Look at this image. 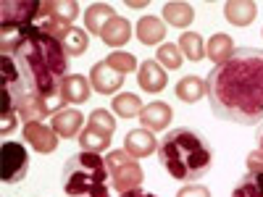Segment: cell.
Wrapping results in <instances>:
<instances>
[{"label": "cell", "mask_w": 263, "mask_h": 197, "mask_svg": "<svg viewBox=\"0 0 263 197\" xmlns=\"http://www.w3.org/2000/svg\"><path fill=\"white\" fill-rule=\"evenodd\" d=\"M171 119H174V111H171V105L163 103V100L147 103L142 108V113H140L142 129H147V131H163V129H168Z\"/></svg>", "instance_id": "obj_12"}, {"label": "cell", "mask_w": 263, "mask_h": 197, "mask_svg": "<svg viewBox=\"0 0 263 197\" xmlns=\"http://www.w3.org/2000/svg\"><path fill=\"white\" fill-rule=\"evenodd\" d=\"M0 161H3V182L6 184H16L27 176L29 171V152L21 142H3L0 147Z\"/></svg>", "instance_id": "obj_8"}, {"label": "cell", "mask_w": 263, "mask_h": 197, "mask_svg": "<svg viewBox=\"0 0 263 197\" xmlns=\"http://www.w3.org/2000/svg\"><path fill=\"white\" fill-rule=\"evenodd\" d=\"M174 92H177L182 103H197L203 95H208V87L200 76H182L177 87H174Z\"/></svg>", "instance_id": "obj_22"}, {"label": "cell", "mask_w": 263, "mask_h": 197, "mask_svg": "<svg viewBox=\"0 0 263 197\" xmlns=\"http://www.w3.org/2000/svg\"><path fill=\"white\" fill-rule=\"evenodd\" d=\"M40 6L42 3H37V0H3L0 3V29L16 32L32 27L40 16Z\"/></svg>", "instance_id": "obj_7"}, {"label": "cell", "mask_w": 263, "mask_h": 197, "mask_svg": "<svg viewBox=\"0 0 263 197\" xmlns=\"http://www.w3.org/2000/svg\"><path fill=\"white\" fill-rule=\"evenodd\" d=\"M158 161L177 182H197L213 166L211 145L192 129H171L158 142Z\"/></svg>", "instance_id": "obj_3"}, {"label": "cell", "mask_w": 263, "mask_h": 197, "mask_svg": "<svg viewBox=\"0 0 263 197\" xmlns=\"http://www.w3.org/2000/svg\"><path fill=\"white\" fill-rule=\"evenodd\" d=\"M24 142L32 145L34 152H55L58 147V134L53 131V126H45L42 121H32V124H24Z\"/></svg>", "instance_id": "obj_10"}, {"label": "cell", "mask_w": 263, "mask_h": 197, "mask_svg": "<svg viewBox=\"0 0 263 197\" xmlns=\"http://www.w3.org/2000/svg\"><path fill=\"white\" fill-rule=\"evenodd\" d=\"M90 84H92V90L98 95H114L124 87V74L111 69L105 61H98L90 69Z\"/></svg>", "instance_id": "obj_9"}, {"label": "cell", "mask_w": 263, "mask_h": 197, "mask_svg": "<svg viewBox=\"0 0 263 197\" xmlns=\"http://www.w3.org/2000/svg\"><path fill=\"white\" fill-rule=\"evenodd\" d=\"M77 16H79V3L77 0H45V3L40 6L37 27H42L53 37L63 40V34L74 27Z\"/></svg>", "instance_id": "obj_5"}, {"label": "cell", "mask_w": 263, "mask_h": 197, "mask_svg": "<svg viewBox=\"0 0 263 197\" xmlns=\"http://www.w3.org/2000/svg\"><path fill=\"white\" fill-rule=\"evenodd\" d=\"M195 18V11L190 3H166L163 6V24L177 27V29H187Z\"/></svg>", "instance_id": "obj_21"}, {"label": "cell", "mask_w": 263, "mask_h": 197, "mask_svg": "<svg viewBox=\"0 0 263 197\" xmlns=\"http://www.w3.org/2000/svg\"><path fill=\"white\" fill-rule=\"evenodd\" d=\"M16 121H18V111H16L11 95L3 92V121H0V131H3V134H11V131L16 129Z\"/></svg>", "instance_id": "obj_31"}, {"label": "cell", "mask_w": 263, "mask_h": 197, "mask_svg": "<svg viewBox=\"0 0 263 197\" xmlns=\"http://www.w3.org/2000/svg\"><path fill=\"white\" fill-rule=\"evenodd\" d=\"M137 40L142 42V45L153 48V45H158V42L166 37V24H163V18L158 16H142L137 21Z\"/></svg>", "instance_id": "obj_18"}, {"label": "cell", "mask_w": 263, "mask_h": 197, "mask_svg": "<svg viewBox=\"0 0 263 197\" xmlns=\"http://www.w3.org/2000/svg\"><path fill=\"white\" fill-rule=\"evenodd\" d=\"M137 82L142 87V92H161L166 90L168 84V71L163 69V66L158 61H142L140 63V71H137Z\"/></svg>", "instance_id": "obj_11"}, {"label": "cell", "mask_w": 263, "mask_h": 197, "mask_svg": "<svg viewBox=\"0 0 263 197\" xmlns=\"http://www.w3.org/2000/svg\"><path fill=\"white\" fill-rule=\"evenodd\" d=\"M232 197H263V173L260 171H248L245 176L237 182Z\"/></svg>", "instance_id": "obj_25"}, {"label": "cell", "mask_w": 263, "mask_h": 197, "mask_svg": "<svg viewBox=\"0 0 263 197\" xmlns=\"http://www.w3.org/2000/svg\"><path fill=\"white\" fill-rule=\"evenodd\" d=\"M100 40L105 42L108 48H124L126 42L132 40V24L124 18V16H116V18H111L105 24V29L100 32Z\"/></svg>", "instance_id": "obj_16"}, {"label": "cell", "mask_w": 263, "mask_h": 197, "mask_svg": "<svg viewBox=\"0 0 263 197\" xmlns=\"http://www.w3.org/2000/svg\"><path fill=\"white\" fill-rule=\"evenodd\" d=\"M0 50L3 92L11 95L21 121H45L69 108L61 97V84L69 76V55L58 37L32 24L16 32H3Z\"/></svg>", "instance_id": "obj_1"}, {"label": "cell", "mask_w": 263, "mask_h": 197, "mask_svg": "<svg viewBox=\"0 0 263 197\" xmlns=\"http://www.w3.org/2000/svg\"><path fill=\"white\" fill-rule=\"evenodd\" d=\"M260 34H263V29H260Z\"/></svg>", "instance_id": "obj_36"}, {"label": "cell", "mask_w": 263, "mask_h": 197, "mask_svg": "<svg viewBox=\"0 0 263 197\" xmlns=\"http://www.w3.org/2000/svg\"><path fill=\"white\" fill-rule=\"evenodd\" d=\"M211 111L232 124L263 121V50L242 48L227 63L213 66L205 79Z\"/></svg>", "instance_id": "obj_2"}, {"label": "cell", "mask_w": 263, "mask_h": 197, "mask_svg": "<svg viewBox=\"0 0 263 197\" xmlns=\"http://www.w3.org/2000/svg\"><path fill=\"white\" fill-rule=\"evenodd\" d=\"M119 197H156V194L142 192V189H132V192H126V194H119Z\"/></svg>", "instance_id": "obj_33"}, {"label": "cell", "mask_w": 263, "mask_h": 197, "mask_svg": "<svg viewBox=\"0 0 263 197\" xmlns=\"http://www.w3.org/2000/svg\"><path fill=\"white\" fill-rule=\"evenodd\" d=\"M234 53H237V50H234V40H232L229 34H213V37L208 40V45H205V58H211L213 66L227 63Z\"/></svg>", "instance_id": "obj_20"}, {"label": "cell", "mask_w": 263, "mask_h": 197, "mask_svg": "<svg viewBox=\"0 0 263 197\" xmlns=\"http://www.w3.org/2000/svg\"><path fill=\"white\" fill-rule=\"evenodd\" d=\"M142 108H145V105L140 103V97L132 95V92H121V95H116L114 103H111V111L119 113L121 119H135V116H140Z\"/></svg>", "instance_id": "obj_26"}, {"label": "cell", "mask_w": 263, "mask_h": 197, "mask_svg": "<svg viewBox=\"0 0 263 197\" xmlns=\"http://www.w3.org/2000/svg\"><path fill=\"white\" fill-rule=\"evenodd\" d=\"M87 126H95V129L105 131V134H114L116 119H114V113H108L105 108H95V111L90 113V119H87Z\"/></svg>", "instance_id": "obj_30"}, {"label": "cell", "mask_w": 263, "mask_h": 197, "mask_svg": "<svg viewBox=\"0 0 263 197\" xmlns=\"http://www.w3.org/2000/svg\"><path fill=\"white\" fill-rule=\"evenodd\" d=\"M105 166H108V173H111V182H114L119 194H126L132 189H140L145 173H142L137 158L129 155L126 150H114L111 155H105Z\"/></svg>", "instance_id": "obj_6"}, {"label": "cell", "mask_w": 263, "mask_h": 197, "mask_svg": "<svg viewBox=\"0 0 263 197\" xmlns=\"http://www.w3.org/2000/svg\"><path fill=\"white\" fill-rule=\"evenodd\" d=\"M108 166L100 152H77L63 163V192L69 197H111Z\"/></svg>", "instance_id": "obj_4"}, {"label": "cell", "mask_w": 263, "mask_h": 197, "mask_svg": "<svg viewBox=\"0 0 263 197\" xmlns=\"http://www.w3.org/2000/svg\"><path fill=\"white\" fill-rule=\"evenodd\" d=\"M179 50H182L184 58H190V61L197 63V61L205 58V42H203V37L197 34V32H184L179 37Z\"/></svg>", "instance_id": "obj_27"}, {"label": "cell", "mask_w": 263, "mask_h": 197, "mask_svg": "<svg viewBox=\"0 0 263 197\" xmlns=\"http://www.w3.org/2000/svg\"><path fill=\"white\" fill-rule=\"evenodd\" d=\"M255 142H258V150L263 152V124H260V129H258V134H255Z\"/></svg>", "instance_id": "obj_34"}, {"label": "cell", "mask_w": 263, "mask_h": 197, "mask_svg": "<svg viewBox=\"0 0 263 197\" xmlns=\"http://www.w3.org/2000/svg\"><path fill=\"white\" fill-rule=\"evenodd\" d=\"M79 147L84 152H105L111 147V134H105V131H100L95 126H87L79 134Z\"/></svg>", "instance_id": "obj_23"}, {"label": "cell", "mask_w": 263, "mask_h": 197, "mask_svg": "<svg viewBox=\"0 0 263 197\" xmlns=\"http://www.w3.org/2000/svg\"><path fill=\"white\" fill-rule=\"evenodd\" d=\"M126 6H129V8H145L147 3H135V0H129V3H126Z\"/></svg>", "instance_id": "obj_35"}, {"label": "cell", "mask_w": 263, "mask_h": 197, "mask_svg": "<svg viewBox=\"0 0 263 197\" xmlns=\"http://www.w3.org/2000/svg\"><path fill=\"white\" fill-rule=\"evenodd\" d=\"M111 18H116V11L108 3H90L87 11H84V27L90 29L92 34H100Z\"/></svg>", "instance_id": "obj_19"}, {"label": "cell", "mask_w": 263, "mask_h": 197, "mask_svg": "<svg viewBox=\"0 0 263 197\" xmlns=\"http://www.w3.org/2000/svg\"><path fill=\"white\" fill-rule=\"evenodd\" d=\"M255 13H258V6L253 0H229L224 6V16L232 27H248L255 21Z\"/></svg>", "instance_id": "obj_17"}, {"label": "cell", "mask_w": 263, "mask_h": 197, "mask_svg": "<svg viewBox=\"0 0 263 197\" xmlns=\"http://www.w3.org/2000/svg\"><path fill=\"white\" fill-rule=\"evenodd\" d=\"M177 197H211V189L203 187V184H187V187L179 189Z\"/></svg>", "instance_id": "obj_32"}, {"label": "cell", "mask_w": 263, "mask_h": 197, "mask_svg": "<svg viewBox=\"0 0 263 197\" xmlns=\"http://www.w3.org/2000/svg\"><path fill=\"white\" fill-rule=\"evenodd\" d=\"M158 63L163 66V69L168 71H177L182 66V50L179 45H171V42H166V45L158 48Z\"/></svg>", "instance_id": "obj_29"}, {"label": "cell", "mask_w": 263, "mask_h": 197, "mask_svg": "<svg viewBox=\"0 0 263 197\" xmlns=\"http://www.w3.org/2000/svg\"><path fill=\"white\" fill-rule=\"evenodd\" d=\"M90 92H92V84L87 76L82 74H69L61 84V97L66 105H79V103H87L90 100Z\"/></svg>", "instance_id": "obj_14"}, {"label": "cell", "mask_w": 263, "mask_h": 197, "mask_svg": "<svg viewBox=\"0 0 263 197\" xmlns=\"http://www.w3.org/2000/svg\"><path fill=\"white\" fill-rule=\"evenodd\" d=\"M105 63L111 66V69H116L119 74H129V71H137V58L132 53H124V50H114L111 55L105 58Z\"/></svg>", "instance_id": "obj_28"}, {"label": "cell", "mask_w": 263, "mask_h": 197, "mask_svg": "<svg viewBox=\"0 0 263 197\" xmlns=\"http://www.w3.org/2000/svg\"><path fill=\"white\" fill-rule=\"evenodd\" d=\"M82 124H84V116L77 111V108H63V111L53 113V121H50L53 131L58 137H63V140L79 137L82 134Z\"/></svg>", "instance_id": "obj_13"}, {"label": "cell", "mask_w": 263, "mask_h": 197, "mask_svg": "<svg viewBox=\"0 0 263 197\" xmlns=\"http://www.w3.org/2000/svg\"><path fill=\"white\" fill-rule=\"evenodd\" d=\"M124 150L135 158H147L158 150V140L153 137L147 129H132L124 137Z\"/></svg>", "instance_id": "obj_15"}, {"label": "cell", "mask_w": 263, "mask_h": 197, "mask_svg": "<svg viewBox=\"0 0 263 197\" xmlns=\"http://www.w3.org/2000/svg\"><path fill=\"white\" fill-rule=\"evenodd\" d=\"M61 45H63L66 55H74V58H79V55H84V53H87V48H90V37H87V32H84V29L71 27L69 32L63 34Z\"/></svg>", "instance_id": "obj_24"}]
</instances>
